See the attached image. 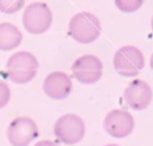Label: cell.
Returning <instances> with one entry per match:
<instances>
[{
    "instance_id": "obj_18",
    "label": "cell",
    "mask_w": 153,
    "mask_h": 146,
    "mask_svg": "<svg viewBox=\"0 0 153 146\" xmlns=\"http://www.w3.org/2000/svg\"><path fill=\"white\" fill-rule=\"evenodd\" d=\"M105 146H118V145H115V144H109V145H105Z\"/></svg>"
},
{
    "instance_id": "obj_16",
    "label": "cell",
    "mask_w": 153,
    "mask_h": 146,
    "mask_svg": "<svg viewBox=\"0 0 153 146\" xmlns=\"http://www.w3.org/2000/svg\"><path fill=\"white\" fill-rule=\"evenodd\" d=\"M149 66H151V69L153 71V54L151 56V60H149Z\"/></svg>"
},
{
    "instance_id": "obj_5",
    "label": "cell",
    "mask_w": 153,
    "mask_h": 146,
    "mask_svg": "<svg viewBox=\"0 0 153 146\" xmlns=\"http://www.w3.org/2000/svg\"><path fill=\"white\" fill-rule=\"evenodd\" d=\"M55 136L66 145H74L85 135V123L81 117L74 114H66L59 117L54 124Z\"/></svg>"
},
{
    "instance_id": "obj_12",
    "label": "cell",
    "mask_w": 153,
    "mask_h": 146,
    "mask_svg": "<svg viewBox=\"0 0 153 146\" xmlns=\"http://www.w3.org/2000/svg\"><path fill=\"white\" fill-rule=\"evenodd\" d=\"M25 0H0V11L5 14H13L24 7Z\"/></svg>"
},
{
    "instance_id": "obj_3",
    "label": "cell",
    "mask_w": 153,
    "mask_h": 146,
    "mask_svg": "<svg viewBox=\"0 0 153 146\" xmlns=\"http://www.w3.org/2000/svg\"><path fill=\"white\" fill-rule=\"evenodd\" d=\"M114 68L122 77H135L145 66V57L134 45L121 47L114 55Z\"/></svg>"
},
{
    "instance_id": "obj_11",
    "label": "cell",
    "mask_w": 153,
    "mask_h": 146,
    "mask_svg": "<svg viewBox=\"0 0 153 146\" xmlns=\"http://www.w3.org/2000/svg\"><path fill=\"white\" fill-rule=\"evenodd\" d=\"M23 39L20 30L10 23L0 24V50L8 51L17 48Z\"/></svg>"
},
{
    "instance_id": "obj_10",
    "label": "cell",
    "mask_w": 153,
    "mask_h": 146,
    "mask_svg": "<svg viewBox=\"0 0 153 146\" xmlns=\"http://www.w3.org/2000/svg\"><path fill=\"white\" fill-rule=\"evenodd\" d=\"M43 91L53 99H65L72 91V80L65 72H51L43 81Z\"/></svg>"
},
{
    "instance_id": "obj_1",
    "label": "cell",
    "mask_w": 153,
    "mask_h": 146,
    "mask_svg": "<svg viewBox=\"0 0 153 146\" xmlns=\"http://www.w3.org/2000/svg\"><path fill=\"white\" fill-rule=\"evenodd\" d=\"M38 69L37 59L29 51H17L12 54L6 63V74L8 79L16 84H25L31 81Z\"/></svg>"
},
{
    "instance_id": "obj_17",
    "label": "cell",
    "mask_w": 153,
    "mask_h": 146,
    "mask_svg": "<svg viewBox=\"0 0 153 146\" xmlns=\"http://www.w3.org/2000/svg\"><path fill=\"white\" fill-rule=\"evenodd\" d=\"M151 28H152V30H153V17H152V20H151Z\"/></svg>"
},
{
    "instance_id": "obj_6",
    "label": "cell",
    "mask_w": 153,
    "mask_h": 146,
    "mask_svg": "<svg viewBox=\"0 0 153 146\" xmlns=\"http://www.w3.org/2000/svg\"><path fill=\"white\" fill-rule=\"evenodd\" d=\"M7 139L12 146H27L38 135L36 122L27 116L16 117L7 127Z\"/></svg>"
},
{
    "instance_id": "obj_2",
    "label": "cell",
    "mask_w": 153,
    "mask_h": 146,
    "mask_svg": "<svg viewBox=\"0 0 153 146\" xmlns=\"http://www.w3.org/2000/svg\"><path fill=\"white\" fill-rule=\"evenodd\" d=\"M100 22L90 12H80L74 14L68 25L69 36L78 43L88 44L94 42L100 35Z\"/></svg>"
},
{
    "instance_id": "obj_15",
    "label": "cell",
    "mask_w": 153,
    "mask_h": 146,
    "mask_svg": "<svg viewBox=\"0 0 153 146\" xmlns=\"http://www.w3.org/2000/svg\"><path fill=\"white\" fill-rule=\"evenodd\" d=\"M33 146H59V145L55 144L54 141H50V140H41L37 144H35Z\"/></svg>"
},
{
    "instance_id": "obj_7",
    "label": "cell",
    "mask_w": 153,
    "mask_h": 146,
    "mask_svg": "<svg viewBox=\"0 0 153 146\" xmlns=\"http://www.w3.org/2000/svg\"><path fill=\"white\" fill-rule=\"evenodd\" d=\"M103 74V63L96 55H82L72 65V75L81 84H93Z\"/></svg>"
},
{
    "instance_id": "obj_4",
    "label": "cell",
    "mask_w": 153,
    "mask_h": 146,
    "mask_svg": "<svg viewBox=\"0 0 153 146\" xmlns=\"http://www.w3.org/2000/svg\"><path fill=\"white\" fill-rule=\"evenodd\" d=\"M23 25L29 34L41 35L45 32L53 22L49 6L44 2H32L26 6L23 13Z\"/></svg>"
},
{
    "instance_id": "obj_14",
    "label": "cell",
    "mask_w": 153,
    "mask_h": 146,
    "mask_svg": "<svg viewBox=\"0 0 153 146\" xmlns=\"http://www.w3.org/2000/svg\"><path fill=\"white\" fill-rule=\"evenodd\" d=\"M10 97H11V91H10L8 85L4 80L0 79V109L4 108L8 103Z\"/></svg>"
},
{
    "instance_id": "obj_13",
    "label": "cell",
    "mask_w": 153,
    "mask_h": 146,
    "mask_svg": "<svg viewBox=\"0 0 153 146\" xmlns=\"http://www.w3.org/2000/svg\"><path fill=\"white\" fill-rule=\"evenodd\" d=\"M115 5L124 13H133L143 5V0H115Z\"/></svg>"
},
{
    "instance_id": "obj_8",
    "label": "cell",
    "mask_w": 153,
    "mask_h": 146,
    "mask_svg": "<svg viewBox=\"0 0 153 146\" xmlns=\"http://www.w3.org/2000/svg\"><path fill=\"white\" fill-rule=\"evenodd\" d=\"M103 126L110 136L122 139L131 134L135 121L129 111L123 109H115L106 114Z\"/></svg>"
},
{
    "instance_id": "obj_9",
    "label": "cell",
    "mask_w": 153,
    "mask_h": 146,
    "mask_svg": "<svg viewBox=\"0 0 153 146\" xmlns=\"http://www.w3.org/2000/svg\"><path fill=\"white\" fill-rule=\"evenodd\" d=\"M152 97L153 93L151 86L141 79H135L130 81L123 92V98L126 104L130 109L136 111L146 109L149 105Z\"/></svg>"
}]
</instances>
